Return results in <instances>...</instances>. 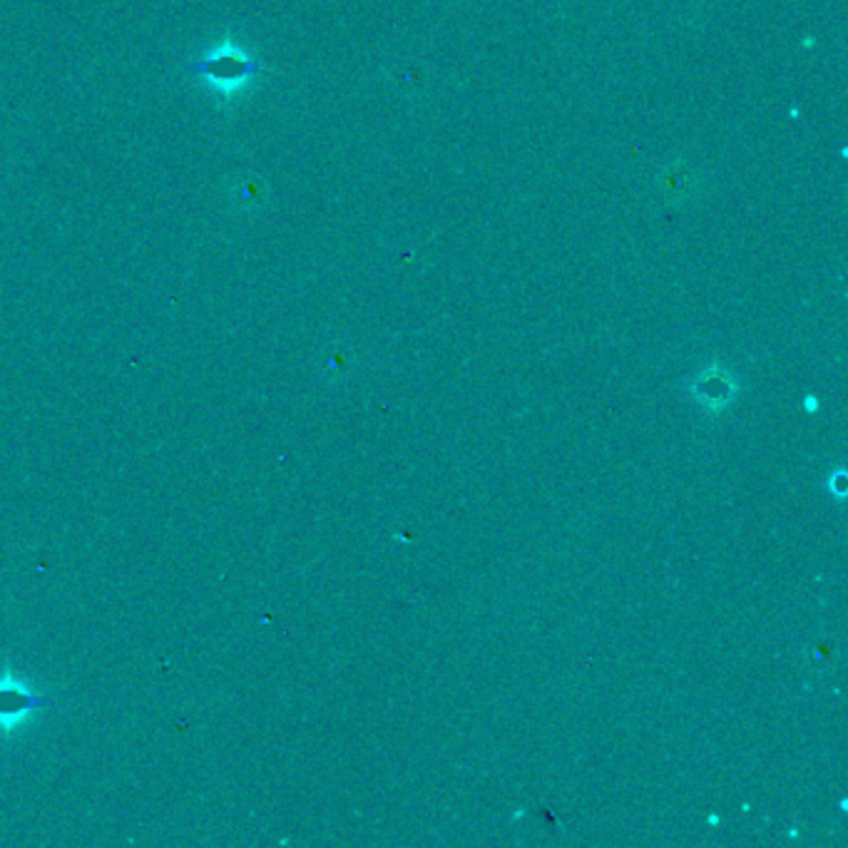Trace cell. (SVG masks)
Wrapping results in <instances>:
<instances>
[{
    "label": "cell",
    "instance_id": "obj_1",
    "mask_svg": "<svg viewBox=\"0 0 848 848\" xmlns=\"http://www.w3.org/2000/svg\"><path fill=\"white\" fill-rule=\"evenodd\" d=\"M204 73H207L214 85H227V80H232V85H239L242 80L252 73V65L237 50H232V58L227 53H217L212 60H207V63H204Z\"/></svg>",
    "mask_w": 848,
    "mask_h": 848
}]
</instances>
